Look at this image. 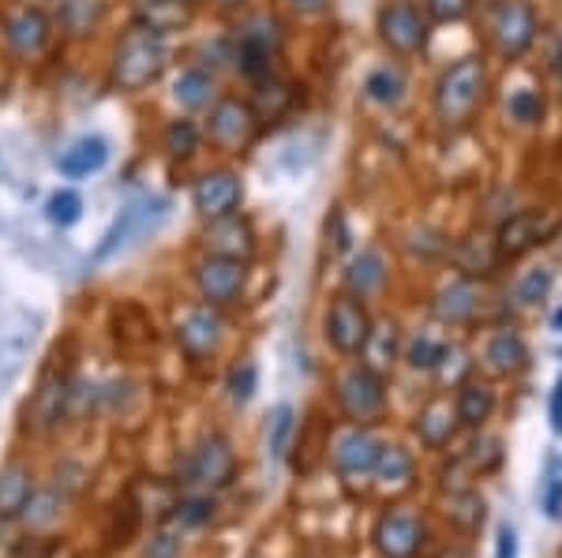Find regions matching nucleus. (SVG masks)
Wrapping results in <instances>:
<instances>
[{"label":"nucleus","instance_id":"obj_1","mask_svg":"<svg viewBox=\"0 0 562 558\" xmlns=\"http://www.w3.org/2000/svg\"><path fill=\"white\" fill-rule=\"evenodd\" d=\"M487 98V68L480 57L454 60L435 83V121L442 132H461L476 121Z\"/></svg>","mask_w":562,"mask_h":558},{"label":"nucleus","instance_id":"obj_2","mask_svg":"<svg viewBox=\"0 0 562 558\" xmlns=\"http://www.w3.org/2000/svg\"><path fill=\"white\" fill-rule=\"evenodd\" d=\"M169 68V42L147 26H132L113 49V65H109V83L121 94H139L150 83H158Z\"/></svg>","mask_w":562,"mask_h":558},{"label":"nucleus","instance_id":"obj_3","mask_svg":"<svg viewBox=\"0 0 562 558\" xmlns=\"http://www.w3.org/2000/svg\"><path fill=\"white\" fill-rule=\"evenodd\" d=\"M285 45V26L274 12H251L244 15L237 34H233V49H237V68L251 83L274 76V60Z\"/></svg>","mask_w":562,"mask_h":558},{"label":"nucleus","instance_id":"obj_4","mask_svg":"<svg viewBox=\"0 0 562 558\" xmlns=\"http://www.w3.org/2000/svg\"><path fill=\"white\" fill-rule=\"evenodd\" d=\"M259 132H262V121H259V113L251 110L248 98L222 94L211 110H206L203 135L211 139L214 150H222V155H244V150H251L259 139Z\"/></svg>","mask_w":562,"mask_h":558},{"label":"nucleus","instance_id":"obj_5","mask_svg":"<svg viewBox=\"0 0 562 558\" xmlns=\"http://www.w3.org/2000/svg\"><path fill=\"white\" fill-rule=\"evenodd\" d=\"M338 405L349 424L371 428L386 412V379L383 372L368 364H352L349 372L338 375Z\"/></svg>","mask_w":562,"mask_h":558},{"label":"nucleus","instance_id":"obj_6","mask_svg":"<svg viewBox=\"0 0 562 558\" xmlns=\"http://www.w3.org/2000/svg\"><path fill=\"white\" fill-rule=\"evenodd\" d=\"M540 20L529 0H498L487 15V38L503 60H521L537 45Z\"/></svg>","mask_w":562,"mask_h":558},{"label":"nucleus","instance_id":"obj_7","mask_svg":"<svg viewBox=\"0 0 562 558\" xmlns=\"http://www.w3.org/2000/svg\"><path fill=\"white\" fill-rule=\"evenodd\" d=\"M379 42L386 45L394 57H416V53L428 45V15L413 4V0H386L379 8L375 20Z\"/></svg>","mask_w":562,"mask_h":558},{"label":"nucleus","instance_id":"obj_8","mask_svg":"<svg viewBox=\"0 0 562 558\" xmlns=\"http://www.w3.org/2000/svg\"><path fill=\"white\" fill-rule=\"evenodd\" d=\"M233 476H237V449H233V443L225 435H206L203 443L188 454L180 483L217 491V488H229Z\"/></svg>","mask_w":562,"mask_h":558},{"label":"nucleus","instance_id":"obj_9","mask_svg":"<svg viewBox=\"0 0 562 558\" xmlns=\"http://www.w3.org/2000/svg\"><path fill=\"white\" fill-rule=\"evenodd\" d=\"M326 341H330L334 353L341 356H364V345L371 338V315L364 308V300H357L352 293H338L326 308Z\"/></svg>","mask_w":562,"mask_h":558},{"label":"nucleus","instance_id":"obj_10","mask_svg":"<svg viewBox=\"0 0 562 558\" xmlns=\"http://www.w3.org/2000/svg\"><path fill=\"white\" fill-rule=\"evenodd\" d=\"M195 285L203 304L211 308H233L240 304L244 289H248V263H237V259H217V255H203L195 263Z\"/></svg>","mask_w":562,"mask_h":558},{"label":"nucleus","instance_id":"obj_11","mask_svg":"<svg viewBox=\"0 0 562 558\" xmlns=\"http://www.w3.org/2000/svg\"><path fill=\"white\" fill-rule=\"evenodd\" d=\"M225 338V319L211 304H192L177 315V345L192 364H203L217 353Z\"/></svg>","mask_w":562,"mask_h":558},{"label":"nucleus","instance_id":"obj_12","mask_svg":"<svg viewBox=\"0 0 562 558\" xmlns=\"http://www.w3.org/2000/svg\"><path fill=\"white\" fill-rule=\"evenodd\" d=\"M379 449H383V443L368 428L349 424L346 431H338V439H334V469L346 480V488H357V483L364 488L368 476L375 472Z\"/></svg>","mask_w":562,"mask_h":558},{"label":"nucleus","instance_id":"obj_13","mask_svg":"<svg viewBox=\"0 0 562 558\" xmlns=\"http://www.w3.org/2000/svg\"><path fill=\"white\" fill-rule=\"evenodd\" d=\"M424 544V521L405 506H390L371 528V547L379 558H416Z\"/></svg>","mask_w":562,"mask_h":558},{"label":"nucleus","instance_id":"obj_14","mask_svg":"<svg viewBox=\"0 0 562 558\" xmlns=\"http://www.w3.org/2000/svg\"><path fill=\"white\" fill-rule=\"evenodd\" d=\"M0 31H4V42L15 57L31 60V57H38V53H45V45H49L53 20L42 12V8L20 4V8H8V12L0 15Z\"/></svg>","mask_w":562,"mask_h":558},{"label":"nucleus","instance_id":"obj_15","mask_svg":"<svg viewBox=\"0 0 562 558\" xmlns=\"http://www.w3.org/2000/svg\"><path fill=\"white\" fill-rule=\"evenodd\" d=\"M259 248V237H256V225L244 214H225V218H214L206 221L203 229V251L206 255H217V259H237V263H251Z\"/></svg>","mask_w":562,"mask_h":558},{"label":"nucleus","instance_id":"obj_16","mask_svg":"<svg viewBox=\"0 0 562 558\" xmlns=\"http://www.w3.org/2000/svg\"><path fill=\"white\" fill-rule=\"evenodd\" d=\"M240 200H244V184L233 169H211V173L199 176L192 187V206L199 218H206V221L233 214L240 206Z\"/></svg>","mask_w":562,"mask_h":558},{"label":"nucleus","instance_id":"obj_17","mask_svg":"<svg viewBox=\"0 0 562 558\" xmlns=\"http://www.w3.org/2000/svg\"><path fill=\"white\" fill-rule=\"evenodd\" d=\"M551 229H555V225L543 218L540 210L514 214V218H506L503 225H498V232H495L498 259H521V255H529L532 248H540L543 240L551 237Z\"/></svg>","mask_w":562,"mask_h":558},{"label":"nucleus","instance_id":"obj_18","mask_svg":"<svg viewBox=\"0 0 562 558\" xmlns=\"http://www.w3.org/2000/svg\"><path fill=\"white\" fill-rule=\"evenodd\" d=\"M166 200H143V203H132L128 210L116 218L113 229L105 232V240L98 244L94 259H109L116 255L121 248H128L135 237H143V232H150L154 225H158L161 218H166Z\"/></svg>","mask_w":562,"mask_h":558},{"label":"nucleus","instance_id":"obj_19","mask_svg":"<svg viewBox=\"0 0 562 558\" xmlns=\"http://www.w3.org/2000/svg\"><path fill=\"white\" fill-rule=\"evenodd\" d=\"M68 405H71V379H68V375H60V372H49L38 383L34 398H31V409H26V428H34L38 435H49V431L65 420Z\"/></svg>","mask_w":562,"mask_h":558},{"label":"nucleus","instance_id":"obj_20","mask_svg":"<svg viewBox=\"0 0 562 558\" xmlns=\"http://www.w3.org/2000/svg\"><path fill=\"white\" fill-rule=\"evenodd\" d=\"M431 311H435V319L447 322V327H465V322H473L476 311H480L476 282L473 277H458V282L442 285L431 300Z\"/></svg>","mask_w":562,"mask_h":558},{"label":"nucleus","instance_id":"obj_21","mask_svg":"<svg viewBox=\"0 0 562 558\" xmlns=\"http://www.w3.org/2000/svg\"><path fill=\"white\" fill-rule=\"evenodd\" d=\"M132 8L135 26H147V31L161 34V38L184 31L195 15V4H188V0H132Z\"/></svg>","mask_w":562,"mask_h":558},{"label":"nucleus","instance_id":"obj_22","mask_svg":"<svg viewBox=\"0 0 562 558\" xmlns=\"http://www.w3.org/2000/svg\"><path fill=\"white\" fill-rule=\"evenodd\" d=\"M461 420H458V405H450L447 398H431L416 412V435L428 449H442L450 439L458 435Z\"/></svg>","mask_w":562,"mask_h":558},{"label":"nucleus","instance_id":"obj_23","mask_svg":"<svg viewBox=\"0 0 562 558\" xmlns=\"http://www.w3.org/2000/svg\"><path fill=\"white\" fill-rule=\"evenodd\" d=\"M105 161H109V143L102 139V135H83V139H76L68 150H60L57 169L71 180H79V176L102 173Z\"/></svg>","mask_w":562,"mask_h":558},{"label":"nucleus","instance_id":"obj_24","mask_svg":"<svg viewBox=\"0 0 562 558\" xmlns=\"http://www.w3.org/2000/svg\"><path fill=\"white\" fill-rule=\"evenodd\" d=\"M386 255L379 248H364L360 255H352V263L346 270V289L357 296V300H368L386 285Z\"/></svg>","mask_w":562,"mask_h":558},{"label":"nucleus","instance_id":"obj_25","mask_svg":"<svg viewBox=\"0 0 562 558\" xmlns=\"http://www.w3.org/2000/svg\"><path fill=\"white\" fill-rule=\"evenodd\" d=\"M173 102L180 105V110H188V113L211 110V105L217 102V79H214V71L203 68V65L180 71L177 83H173Z\"/></svg>","mask_w":562,"mask_h":558},{"label":"nucleus","instance_id":"obj_26","mask_svg":"<svg viewBox=\"0 0 562 558\" xmlns=\"http://www.w3.org/2000/svg\"><path fill=\"white\" fill-rule=\"evenodd\" d=\"M248 102H251V110L259 113L262 124H274V121H281V116H285L296 105V87L289 83V79H281L278 71H274V76L259 79L256 94H251Z\"/></svg>","mask_w":562,"mask_h":558},{"label":"nucleus","instance_id":"obj_27","mask_svg":"<svg viewBox=\"0 0 562 558\" xmlns=\"http://www.w3.org/2000/svg\"><path fill=\"white\" fill-rule=\"evenodd\" d=\"M34 472L31 465L23 462H12L8 469H0V521H15L23 514L26 499L34 494Z\"/></svg>","mask_w":562,"mask_h":558},{"label":"nucleus","instance_id":"obj_28","mask_svg":"<svg viewBox=\"0 0 562 558\" xmlns=\"http://www.w3.org/2000/svg\"><path fill=\"white\" fill-rule=\"evenodd\" d=\"M57 23L68 38H94L105 23V0H60Z\"/></svg>","mask_w":562,"mask_h":558},{"label":"nucleus","instance_id":"obj_29","mask_svg":"<svg viewBox=\"0 0 562 558\" xmlns=\"http://www.w3.org/2000/svg\"><path fill=\"white\" fill-rule=\"evenodd\" d=\"M375 483L383 491H405L413 488V476H416V462L405 446H383L379 449V462H375Z\"/></svg>","mask_w":562,"mask_h":558},{"label":"nucleus","instance_id":"obj_30","mask_svg":"<svg viewBox=\"0 0 562 558\" xmlns=\"http://www.w3.org/2000/svg\"><path fill=\"white\" fill-rule=\"evenodd\" d=\"M503 263L495 251V240H484V237H465L458 240L454 248V266L461 270V277H487L495 274V266Z\"/></svg>","mask_w":562,"mask_h":558},{"label":"nucleus","instance_id":"obj_31","mask_svg":"<svg viewBox=\"0 0 562 558\" xmlns=\"http://www.w3.org/2000/svg\"><path fill=\"white\" fill-rule=\"evenodd\" d=\"M525 360H529V349H525L521 334H514V330H498L484 349V364L492 367L495 375H518L525 367Z\"/></svg>","mask_w":562,"mask_h":558},{"label":"nucleus","instance_id":"obj_32","mask_svg":"<svg viewBox=\"0 0 562 558\" xmlns=\"http://www.w3.org/2000/svg\"><path fill=\"white\" fill-rule=\"evenodd\" d=\"M458 420L465 428H480L495 412V390L484 379H465L458 390Z\"/></svg>","mask_w":562,"mask_h":558},{"label":"nucleus","instance_id":"obj_33","mask_svg":"<svg viewBox=\"0 0 562 558\" xmlns=\"http://www.w3.org/2000/svg\"><path fill=\"white\" fill-rule=\"evenodd\" d=\"M60 506H65V499H60L57 491H38V488H34V494L26 499V506H23V514L15 521H23L26 533H49V528L60 521Z\"/></svg>","mask_w":562,"mask_h":558},{"label":"nucleus","instance_id":"obj_34","mask_svg":"<svg viewBox=\"0 0 562 558\" xmlns=\"http://www.w3.org/2000/svg\"><path fill=\"white\" fill-rule=\"evenodd\" d=\"M199 143H203V132H199L195 121H184V116L169 121L166 132H161V147L173 161H188L199 150Z\"/></svg>","mask_w":562,"mask_h":558},{"label":"nucleus","instance_id":"obj_35","mask_svg":"<svg viewBox=\"0 0 562 558\" xmlns=\"http://www.w3.org/2000/svg\"><path fill=\"white\" fill-rule=\"evenodd\" d=\"M364 94L371 98L375 105H397L405 98V76L397 68H375L371 76L364 79Z\"/></svg>","mask_w":562,"mask_h":558},{"label":"nucleus","instance_id":"obj_36","mask_svg":"<svg viewBox=\"0 0 562 558\" xmlns=\"http://www.w3.org/2000/svg\"><path fill=\"white\" fill-rule=\"evenodd\" d=\"M397 349H402V334H397L394 322H386V327H371V338L364 345V353L371 356L368 367L383 372L386 364H394V360H397Z\"/></svg>","mask_w":562,"mask_h":558},{"label":"nucleus","instance_id":"obj_37","mask_svg":"<svg viewBox=\"0 0 562 558\" xmlns=\"http://www.w3.org/2000/svg\"><path fill=\"white\" fill-rule=\"evenodd\" d=\"M551 282H555V274H551V266H532L529 274H525L521 282H518V289H514V296H518L521 308H537L540 300H548Z\"/></svg>","mask_w":562,"mask_h":558},{"label":"nucleus","instance_id":"obj_38","mask_svg":"<svg viewBox=\"0 0 562 558\" xmlns=\"http://www.w3.org/2000/svg\"><path fill=\"white\" fill-rule=\"evenodd\" d=\"M214 517V499L211 494H192V499H180L173 506V525L184 533V528H199Z\"/></svg>","mask_w":562,"mask_h":558},{"label":"nucleus","instance_id":"obj_39","mask_svg":"<svg viewBox=\"0 0 562 558\" xmlns=\"http://www.w3.org/2000/svg\"><path fill=\"white\" fill-rule=\"evenodd\" d=\"M506 113H510L514 124H540L543 121V94L540 90H514L510 98H506Z\"/></svg>","mask_w":562,"mask_h":558},{"label":"nucleus","instance_id":"obj_40","mask_svg":"<svg viewBox=\"0 0 562 558\" xmlns=\"http://www.w3.org/2000/svg\"><path fill=\"white\" fill-rule=\"evenodd\" d=\"M442 353H447V341L435 338V334H420L409 345V353H405V360L416 367V372H435V364L442 360Z\"/></svg>","mask_w":562,"mask_h":558},{"label":"nucleus","instance_id":"obj_41","mask_svg":"<svg viewBox=\"0 0 562 558\" xmlns=\"http://www.w3.org/2000/svg\"><path fill=\"white\" fill-rule=\"evenodd\" d=\"M465 462L473 465V469H480V472H492V469H498V462H503V443H498V439H492V435L476 439V443L469 446Z\"/></svg>","mask_w":562,"mask_h":558},{"label":"nucleus","instance_id":"obj_42","mask_svg":"<svg viewBox=\"0 0 562 558\" xmlns=\"http://www.w3.org/2000/svg\"><path fill=\"white\" fill-rule=\"evenodd\" d=\"M450 517L458 521V525H465V528H473L484 521V502H480V494L473 491H458L454 494V502H450Z\"/></svg>","mask_w":562,"mask_h":558},{"label":"nucleus","instance_id":"obj_43","mask_svg":"<svg viewBox=\"0 0 562 558\" xmlns=\"http://www.w3.org/2000/svg\"><path fill=\"white\" fill-rule=\"evenodd\" d=\"M45 210H49V221H57V225H76L79 221V214H83V200H79L76 192H57L49 200V206H45Z\"/></svg>","mask_w":562,"mask_h":558},{"label":"nucleus","instance_id":"obj_44","mask_svg":"<svg viewBox=\"0 0 562 558\" xmlns=\"http://www.w3.org/2000/svg\"><path fill=\"white\" fill-rule=\"evenodd\" d=\"M293 428H296L293 409H289V405H281V409L274 412V420H270V454H274V457H285Z\"/></svg>","mask_w":562,"mask_h":558},{"label":"nucleus","instance_id":"obj_45","mask_svg":"<svg viewBox=\"0 0 562 558\" xmlns=\"http://www.w3.org/2000/svg\"><path fill=\"white\" fill-rule=\"evenodd\" d=\"M143 558H180V528L177 525L158 528V533L150 536V544H147V551H143Z\"/></svg>","mask_w":562,"mask_h":558},{"label":"nucleus","instance_id":"obj_46","mask_svg":"<svg viewBox=\"0 0 562 558\" xmlns=\"http://www.w3.org/2000/svg\"><path fill=\"white\" fill-rule=\"evenodd\" d=\"M256 383H259V372H256V364L251 360H244V364L233 367V375H229V394H233V401H248L251 394H256Z\"/></svg>","mask_w":562,"mask_h":558},{"label":"nucleus","instance_id":"obj_47","mask_svg":"<svg viewBox=\"0 0 562 558\" xmlns=\"http://www.w3.org/2000/svg\"><path fill=\"white\" fill-rule=\"evenodd\" d=\"M424 12L439 23H458L473 12V0H424Z\"/></svg>","mask_w":562,"mask_h":558},{"label":"nucleus","instance_id":"obj_48","mask_svg":"<svg viewBox=\"0 0 562 558\" xmlns=\"http://www.w3.org/2000/svg\"><path fill=\"white\" fill-rule=\"evenodd\" d=\"M409 251H416V255H424V259H435V255H442V251H450V240L435 229H420V232H413Z\"/></svg>","mask_w":562,"mask_h":558},{"label":"nucleus","instance_id":"obj_49","mask_svg":"<svg viewBox=\"0 0 562 558\" xmlns=\"http://www.w3.org/2000/svg\"><path fill=\"white\" fill-rule=\"evenodd\" d=\"M543 510H548V517L562 514V472H559V462H551L548 480H543Z\"/></svg>","mask_w":562,"mask_h":558},{"label":"nucleus","instance_id":"obj_50","mask_svg":"<svg viewBox=\"0 0 562 558\" xmlns=\"http://www.w3.org/2000/svg\"><path fill=\"white\" fill-rule=\"evenodd\" d=\"M495 558H518V536L510 525H498V551Z\"/></svg>","mask_w":562,"mask_h":558},{"label":"nucleus","instance_id":"obj_51","mask_svg":"<svg viewBox=\"0 0 562 558\" xmlns=\"http://www.w3.org/2000/svg\"><path fill=\"white\" fill-rule=\"evenodd\" d=\"M330 4H334V0H289V8H293L296 15H307V20H315V15H323Z\"/></svg>","mask_w":562,"mask_h":558},{"label":"nucleus","instance_id":"obj_52","mask_svg":"<svg viewBox=\"0 0 562 558\" xmlns=\"http://www.w3.org/2000/svg\"><path fill=\"white\" fill-rule=\"evenodd\" d=\"M34 558H79V551H76L71 544H60V539H57V544L42 547V551L34 555Z\"/></svg>","mask_w":562,"mask_h":558},{"label":"nucleus","instance_id":"obj_53","mask_svg":"<svg viewBox=\"0 0 562 558\" xmlns=\"http://www.w3.org/2000/svg\"><path fill=\"white\" fill-rule=\"evenodd\" d=\"M551 428L562 431V375L555 383V394H551Z\"/></svg>","mask_w":562,"mask_h":558},{"label":"nucleus","instance_id":"obj_54","mask_svg":"<svg viewBox=\"0 0 562 558\" xmlns=\"http://www.w3.org/2000/svg\"><path fill=\"white\" fill-rule=\"evenodd\" d=\"M214 8H222V12H240L244 4H248V0H211Z\"/></svg>","mask_w":562,"mask_h":558},{"label":"nucleus","instance_id":"obj_55","mask_svg":"<svg viewBox=\"0 0 562 558\" xmlns=\"http://www.w3.org/2000/svg\"><path fill=\"white\" fill-rule=\"evenodd\" d=\"M551 330H562V308L555 311V319H551Z\"/></svg>","mask_w":562,"mask_h":558},{"label":"nucleus","instance_id":"obj_56","mask_svg":"<svg viewBox=\"0 0 562 558\" xmlns=\"http://www.w3.org/2000/svg\"><path fill=\"white\" fill-rule=\"evenodd\" d=\"M559 90H562V65H559Z\"/></svg>","mask_w":562,"mask_h":558},{"label":"nucleus","instance_id":"obj_57","mask_svg":"<svg viewBox=\"0 0 562 558\" xmlns=\"http://www.w3.org/2000/svg\"><path fill=\"white\" fill-rule=\"evenodd\" d=\"M188 4H203V0H188Z\"/></svg>","mask_w":562,"mask_h":558},{"label":"nucleus","instance_id":"obj_58","mask_svg":"<svg viewBox=\"0 0 562 558\" xmlns=\"http://www.w3.org/2000/svg\"><path fill=\"white\" fill-rule=\"evenodd\" d=\"M251 558H259V555H251Z\"/></svg>","mask_w":562,"mask_h":558}]
</instances>
